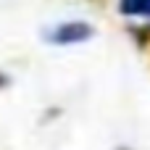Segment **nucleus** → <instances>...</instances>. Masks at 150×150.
Segmentation results:
<instances>
[{
	"mask_svg": "<svg viewBox=\"0 0 150 150\" xmlns=\"http://www.w3.org/2000/svg\"><path fill=\"white\" fill-rule=\"evenodd\" d=\"M92 37H95V26L87 24V21H63V24H55V26L45 29V42H50L55 47L82 45Z\"/></svg>",
	"mask_w": 150,
	"mask_h": 150,
	"instance_id": "nucleus-1",
	"label": "nucleus"
},
{
	"mask_svg": "<svg viewBox=\"0 0 150 150\" xmlns=\"http://www.w3.org/2000/svg\"><path fill=\"white\" fill-rule=\"evenodd\" d=\"M119 13L134 18H150V0H119Z\"/></svg>",
	"mask_w": 150,
	"mask_h": 150,
	"instance_id": "nucleus-2",
	"label": "nucleus"
},
{
	"mask_svg": "<svg viewBox=\"0 0 150 150\" xmlns=\"http://www.w3.org/2000/svg\"><path fill=\"white\" fill-rule=\"evenodd\" d=\"M3 87H8V76H5L3 71H0V90H3Z\"/></svg>",
	"mask_w": 150,
	"mask_h": 150,
	"instance_id": "nucleus-3",
	"label": "nucleus"
}]
</instances>
